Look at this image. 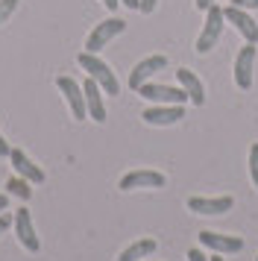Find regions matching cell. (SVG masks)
I'll return each instance as SVG.
<instances>
[{"mask_svg":"<svg viewBox=\"0 0 258 261\" xmlns=\"http://www.w3.org/2000/svg\"><path fill=\"white\" fill-rule=\"evenodd\" d=\"M76 65H80L82 71L91 76L94 83L103 88V94H112V97H117L120 94V83H117V76H115V71L106 65L97 53H88V50H82L80 56H76Z\"/></svg>","mask_w":258,"mask_h":261,"instance_id":"1","label":"cell"},{"mask_svg":"<svg viewBox=\"0 0 258 261\" xmlns=\"http://www.w3.org/2000/svg\"><path fill=\"white\" fill-rule=\"evenodd\" d=\"M223 24H226V15H223V6H209L205 9V24H202V33H199L197 44H194V50H197L199 56H205V53H211L214 50V44L220 41V33H223Z\"/></svg>","mask_w":258,"mask_h":261,"instance_id":"2","label":"cell"},{"mask_svg":"<svg viewBox=\"0 0 258 261\" xmlns=\"http://www.w3.org/2000/svg\"><path fill=\"white\" fill-rule=\"evenodd\" d=\"M123 30H126V21H123V18H115V15L106 18V21H100V24L88 33V38H85V50H88V53H100V50H103L112 38L120 36Z\"/></svg>","mask_w":258,"mask_h":261,"instance_id":"3","label":"cell"},{"mask_svg":"<svg viewBox=\"0 0 258 261\" xmlns=\"http://www.w3.org/2000/svg\"><path fill=\"white\" fill-rule=\"evenodd\" d=\"M138 94L144 97V100H152V103H159V106H167V103H176V106H185V103H191L182 85L144 83V85L138 88Z\"/></svg>","mask_w":258,"mask_h":261,"instance_id":"4","label":"cell"},{"mask_svg":"<svg viewBox=\"0 0 258 261\" xmlns=\"http://www.w3.org/2000/svg\"><path fill=\"white\" fill-rule=\"evenodd\" d=\"M56 88L65 94L70 106V115L76 120H85L88 118V109H85V91H82V85L73 80V76H56Z\"/></svg>","mask_w":258,"mask_h":261,"instance_id":"5","label":"cell"},{"mask_svg":"<svg viewBox=\"0 0 258 261\" xmlns=\"http://www.w3.org/2000/svg\"><path fill=\"white\" fill-rule=\"evenodd\" d=\"M167 68V56H162V53H152V56H147V59H141L135 68H132V73H129V88L132 91H138L144 83H150L152 76L159 71H164Z\"/></svg>","mask_w":258,"mask_h":261,"instance_id":"6","label":"cell"},{"mask_svg":"<svg viewBox=\"0 0 258 261\" xmlns=\"http://www.w3.org/2000/svg\"><path fill=\"white\" fill-rule=\"evenodd\" d=\"M12 226H15V235H18V241H21L23 249H30V252H38V249H41V241H38V235H35L30 208H18V212L12 214Z\"/></svg>","mask_w":258,"mask_h":261,"instance_id":"7","label":"cell"},{"mask_svg":"<svg viewBox=\"0 0 258 261\" xmlns=\"http://www.w3.org/2000/svg\"><path fill=\"white\" fill-rule=\"evenodd\" d=\"M255 44H249L246 41L244 47L238 50V56H235V85L241 88V91H249L252 88V65H255Z\"/></svg>","mask_w":258,"mask_h":261,"instance_id":"8","label":"cell"},{"mask_svg":"<svg viewBox=\"0 0 258 261\" xmlns=\"http://www.w3.org/2000/svg\"><path fill=\"white\" fill-rule=\"evenodd\" d=\"M199 244L211 252H220V255H235V252H241L244 249V238L238 235H223V232H199Z\"/></svg>","mask_w":258,"mask_h":261,"instance_id":"9","label":"cell"},{"mask_svg":"<svg viewBox=\"0 0 258 261\" xmlns=\"http://www.w3.org/2000/svg\"><path fill=\"white\" fill-rule=\"evenodd\" d=\"M223 15H226V21H229V24H232L235 30L249 41V44H258V24H255V18L246 12V9H238V6L229 3V6L223 9Z\"/></svg>","mask_w":258,"mask_h":261,"instance_id":"10","label":"cell"},{"mask_svg":"<svg viewBox=\"0 0 258 261\" xmlns=\"http://www.w3.org/2000/svg\"><path fill=\"white\" fill-rule=\"evenodd\" d=\"M144 123L150 126H173L185 118V106H176V103H167V106H150L144 109Z\"/></svg>","mask_w":258,"mask_h":261,"instance_id":"11","label":"cell"},{"mask_svg":"<svg viewBox=\"0 0 258 261\" xmlns=\"http://www.w3.org/2000/svg\"><path fill=\"white\" fill-rule=\"evenodd\" d=\"M235 208V200L232 197H188V212L194 214H226Z\"/></svg>","mask_w":258,"mask_h":261,"instance_id":"12","label":"cell"},{"mask_svg":"<svg viewBox=\"0 0 258 261\" xmlns=\"http://www.w3.org/2000/svg\"><path fill=\"white\" fill-rule=\"evenodd\" d=\"M9 162H12V167H15V173H18V176H23L27 182H33V185H41V182L47 179V173L35 165V162L23 153V150H15V147H12V150H9Z\"/></svg>","mask_w":258,"mask_h":261,"instance_id":"13","label":"cell"},{"mask_svg":"<svg viewBox=\"0 0 258 261\" xmlns=\"http://www.w3.org/2000/svg\"><path fill=\"white\" fill-rule=\"evenodd\" d=\"M167 176L159 170H132L120 179V191H135V188H164Z\"/></svg>","mask_w":258,"mask_h":261,"instance_id":"14","label":"cell"},{"mask_svg":"<svg viewBox=\"0 0 258 261\" xmlns=\"http://www.w3.org/2000/svg\"><path fill=\"white\" fill-rule=\"evenodd\" d=\"M82 91H85V109H88V118L94 123H106V100H103V88L94 83L91 76L85 80L82 85Z\"/></svg>","mask_w":258,"mask_h":261,"instance_id":"15","label":"cell"},{"mask_svg":"<svg viewBox=\"0 0 258 261\" xmlns=\"http://www.w3.org/2000/svg\"><path fill=\"white\" fill-rule=\"evenodd\" d=\"M176 80L185 88L188 100H191L194 106H202V103H205V85H202V80H199L191 68H179V71H176Z\"/></svg>","mask_w":258,"mask_h":261,"instance_id":"16","label":"cell"},{"mask_svg":"<svg viewBox=\"0 0 258 261\" xmlns=\"http://www.w3.org/2000/svg\"><path fill=\"white\" fill-rule=\"evenodd\" d=\"M156 249H159L156 238H141L135 244H129V247L117 255V261H141V258H147V255H152Z\"/></svg>","mask_w":258,"mask_h":261,"instance_id":"17","label":"cell"},{"mask_svg":"<svg viewBox=\"0 0 258 261\" xmlns=\"http://www.w3.org/2000/svg\"><path fill=\"white\" fill-rule=\"evenodd\" d=\"M6 194L9 197H18V200H30L33 197V182H27L23 176H9V182H6Z\"/></svg>","mask_w":258,"mask_h":261,"instance_id":"18","label":"cell"},{"mask_svg":"<svg viewBox=\"0 0 258 261\" xmlns=\"http://www.w3.org/2000/svg\"><path fill=\"white\" fill-rule=\"evenodd\" d=\"M249 176H252V185L258 188V141H252V147H249Z\"/></svg>","mask_w":258,"mask_h":261,"instance_id":"19","label":"cell"},{"mask_svg":"<svg viewBox=\"0 0 258 261\" xmlns=\"http://www.w3.org/2000/svg\"><path fill=\"white\" fill-rule=\"evenodd\" d=\"M18 9V0H0V24H6Z\"/></svg>","mask_w":258,"mask_h":261,"instance_id":"20","label":"cell"},{"mask_svg":"<svg viewBox=\"0 0 258 261\" xmlns=\"http://www.w3.org/2000/svg\"><path fill=\"white\" fill-rule=\"evenodd\" d=\"M188 261H209V255L199 247H194V249H188Z\"/></svg>","mask_w":258,"mask_h":261,"instance_id":"21","label":"cell"},{"mask_svg":"<svg viewBox=\"0 0 258 261\" xmlns=\"http://www.w3.org/2000/svg\"><path fill=\"white\" fill-rule=\"evenodd\" d=\"M232 6H238V9H258V0H232Z\"/></svg>","mask_w":258,"mask_h":261,"instance_id":"22","label":"cell"},{"mask_svg":"<svg viewBox=\"0 0 258 261\" xmlns=\"http://www.w3.org/2000/svg\"><path fill=\"white\" fill-rule=\"evenodd\" d=\"M156 6H159V0H141L138 12H144V15H150V12H156Z\"/></svg>","mask_w":258,"mask_h":261,"instance_id":"23","label":"cell"},{"mask_svg":"<svg viewBox=\"0 0 258 261\" xmlns=\"http://www.w3.org/2000/svg\"><path fill=\"white\" fill-rule=\"evenodd\" d=\"M9 226H12V214L0 212V235H3V232H6V229H9Z\"/></svg>","mask_w":258,"mask_h":261,"instance_id":"24","label":"cell"},{"mask_svg":"<svg viewBox=\"0 0 258 261\" xmlns=\"http://www.w3.org/2000/svg\"><path fill=\"white\" fill-rule=\"evenodd\" d=\"M9 141H6V138H3V135H0V155H6V159H9Z\"/></svg>","mask_w":258,"mask_h":261,"instance_id":"25","label":"cell"},{"mask_svg":"<svg viewBox=\"0 0 258 261\" xmlns=\"http://www.w3.org/2000/svg\"><path fill=\"white\" fill-rule=\"evenodd\" d=\"M120 3H123L126 9H132V12H135V9H138V6H141V0H120Z\"/></svg>","mask_w":258,"mask_h":261,"instance_id":"26","label":"cell"},{"mask_svg":"<svg viewBox=\"0 0 258 261\" xmlns=\"http://www.w3.org/2000/svg\"><path fill=\"white\" fill-rule=\"evenodd\" d=\"M103 6L109 9V12H115L117 6H120V0H103Z\"/></svg>","mask_w":258,"mask_h":261,"instance_id":"27","label":"cell"},{"mask_svg":"<svg viewBox=\"0 0 258 261\" xmlns=\"http://www.w3.org/2000/svg\"><path fill=\"white\" fill-rule=\"evenodd\" d=\"M214 3H217V0H197V9H202V12H205L209 6H214Z\"/></svg>","mask_w":258,"mask_h":261,"instance_id":"28","label":"cell"},{"mask_svg":"<svg viewBox=\"0 0 258 261\" xmlns=\"http://www.w3.org/2000/svg\"><path fill=\"white\" fill-rule=\"evenodd\" d=\"M9 208V194H0V212H6Z\"/></svg>","mask_w":258,"mask_h":261,"instance_id":"29","label":"cell"},{"mask_svg":"<svg viewBox=\"0 0 258 261\" xmlns=\"http://www.w3.org/2000/svg\"><path fill=\"white\" fill-rule=\"evenodd\" d=\"M209 261H223V258H220V252H217V255H214V258H209Z\"/></svg>","mask_w":258,"mask_h":261,"instance_id":"30","label":"cell"},{"mask_svg":"<svg viewBox=\"0 0 258 261\" xmlns=\"http://www.w3.org/2000/svg\"><path fill=\"white\" fill-rule=\"evenodd\" d=\"M255 261H258V258H255Z\"/></svg>","mask_w":258,"mask_h":261,"instance_id":"31","label":"cell"}]
</instances>
